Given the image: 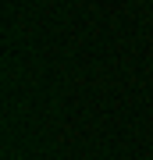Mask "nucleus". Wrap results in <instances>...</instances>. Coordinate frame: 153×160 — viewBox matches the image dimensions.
<instances>
[]
</instances>
